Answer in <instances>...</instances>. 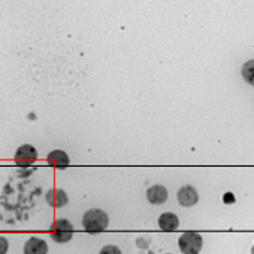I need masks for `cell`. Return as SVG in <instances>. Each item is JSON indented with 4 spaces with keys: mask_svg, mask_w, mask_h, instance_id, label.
Segmentation results:
<instances>
[{
    "mask_svg": "<svg viewBox=\"0 0 254 254\" xmlns=\"http://www.w3.org/2000/svg\"><path fill=\"white\" fill-rule=\"evenodd\" d=\"M178 244L184 254H198L202 247V238L197 233H184L180 236Z\"/></svg>",
    "mask_w": 254,
    "mask_h": 254,
    "instance_id": "obj_3",
    "label": "cell"
},
{
    "mask_svg": "<svg viewBox=\"0 0 254 254\" xmlns=\"http://www.w3.org/2000/svg\"><path fill=\"white\" fill-rule=\"evenodd\" d=\"M48 245L45 240L38 237L30 238L24 246V254H47Z\"/></svg>",
    "mask_w": 254,
    "mask_h": 254,
    "instance_id": "obj_9",
    "label": "cell"
},
{
    "mask_svg": "<svg viewBox=\"0 0 254 254\" xmlns=\"http://www.w3.org/2000/svg\"><path fill=\"white\" fill-rule=\"evenodd\" d=\"M45 199L53 207H62L68 203V196L63 189L52 188L48 190Z\"/></svg>",
    "mask_w": 254,
    "mask_h": 254,
    "instance_id": "obj_6",
    "label": "cell"
},
{
    "mask_svg": "<svg viewBox=\"0 0 254 254\" xmlns=\"http://www.w3.org/2000/svg\"><path fill=\"white\" fill-rule=\"evenodd\" d=\"M250 254H254V245H253V247H252V249H251V253Z\"/></svg>",
    "mask_w": 254,
    "mask_h": 254,
    "instance_id": "obj_15",
    "label": "cell"
},
{
    "mask_svg": "<svg viewBox=\"0 0 254 254\" xmlns=\"http://www.w3.org/2000/svg\"><path fill=\"white\" fill-rule=\"evenodd\" d=\"M50 236L56 243H67L73 236V226L66 219H59L50 227Z\"/></svg>",
    "mask_w": 254,
    "mask_h": 254,
    "instance_id": "obj_2",
    "label": "cell"
},
{
    "mask_svg": "<svg viewBox=\"0 0 254 254\" xmlns=\"http://www.w3.org/2000/svg\"><path fill=\"white\" fill-rule=\"evenodd\" d=\"M158 225L161 230L165 232L175 231L179 226L178 217L172 213L162 214L158 220Z\"/></svg>",
    "mask_w": 254,
    "mask_h": 254,
    "instance_id": "obj_10",
    "label": "cell"
},
{
    "mask_svg": "<svg viewBox=\"0 0 254 254\" xmlns=\"http://www.w3.org/2000/svg\"><path fill=\"white\" fill-rule=\"evenodd\" d=\"M9 247L7 239L3 236H0V254H6Z\"/></svg>",
    "mask_w": 254,
    "mask_h": 254,
    "instance_id": "obj_13",
    "label": "cell"
},
{
    "mask_svg": "<svg viewBox=\"0 0 254 254\" xmlns=\"http://www.w3.org/2000/svg\"><path fill=\"white\" fill-rule=\"evenodd\" d=\"M178 201L183 206H192L198 201V194L192 186H183L177 193Z\"/></svg>",
    "mask_w": 254,
    "mask_h": 254,
    "instance_id": "obj_5",
    "label": "cell"
},
{
    "mask_svg": "<svg viewBox=\"0 0 254 254\" xmlns=\"http://www.w3.org/2000/svg\"><path fill=\"white\" fill-rule=\"evenodd\" d=\"M38 159V152L35 149V146L31 144H24L19 146L15 155L14 162L18 167H29L33 165Z\"/></svg>",
    "mask_w": 254,
    "mask_h": 254,
    "instance_id": "obj_4",
    "label": "cell"
},
{
    "mask_svg": "<svg viewBox=\"0 0 254 254\" xmlns=\"http://www.w3.org/2000/svg\"><path fill=\"white\" fill-rule=\"evenodd\" d=\"M47 162L50 166L59 169V170H64L70 163L68 155L61 150H54L50 152L47 156Z\"/></svg>",
    "mask_w": 254,
    "mask_h": 254,
    "instance_id": "obj_7",
    "label": "cell"
},
{
    "mask_svg": "<svg viewBox=\"0 0 254 254\" xmlns=\"http://www.w3.org/2000/svg\"><path fill=\"white\" fill-rule=\"evenodd\" d=\"M167 254H170V253H167Z\"/></svg>",
    "mask_w": 254,
    "mask_h": 254,
    "instance_id": "obj_16",
    "label": "cell"
},
{
    "mask_svg": "<svg viewBox=\"0 0 254 254\" xmlns=\"http://www.w3.org/2000/svg\"><path fill=\"white\" fill-rule=\"evenodd\" d=\"M241 74L247 83L254 87V59H251L244 63L242 66Z\"/></svg>",
    "mask_w": 254,
    "mask_h": 254,
    "instance_id": "obj_11",
    "label": "cell"
},
{
    "mask_svg": "<svg viewBox=\"0 0 254 254\" xmlns=\"http://www.w3.org/2000/svg\"><path fill=\"white\" fill-rule=\"evenodd\" d=\"M109 217L103 209L92 208L84 213L82 217V226L91 234H97L107 229Z\"/></svg>",
    "mask_w": 254,
    "mask_h": 254,
    "instance_id": "obj_1",
    "label": "cell"
},
{
    "mask_svg": "<svg viewBox=\"0 0 254 254\" xmlns=\"http://www.w3.org/2000/svg\"><path fill=\"white\" fill-rule=\"evenodd\" d=\"M224 201H225L226 203H231V202H234V201H235V198H234V196H233V194L227 193V194H225V196H224Z\"/></svg>",
    "mask_w": 254,
    "mask_h": 254,
    "instance_id": "obj_14",
    "label": "cell"
},
{
    "mask_svg": "<svg viewBox=\"0 0 254 254\" xmlns=\"http://www.w3.org/2000/svg\"><path fill=\"white\" fill-rule=\"evenodd\" d=\"M146 197L151 203L160 205L167 201L168 199V191L167 189L162 185H154L147 189Z\"/></svg>",
    "mask_w": 254,
    "mask_h": 254,
    "instance_id": "obj_8",
    "label": "cell"
},
{
    "mask_svg": "<svg viewBox=\"0 0 254 254\" xmlns=\"http://www.w3.org/2000/svg\"><path fill=\"white\" fill-rule=\"evenodd\" d=\"M99 254H122V252L118 246L106 245L101 249Z\"/></svg>",
    "mask_w": 254,
    "mask_h": 254,
    "instance_id": "obj_12",
    "label": "cell"
}]
</instances>
